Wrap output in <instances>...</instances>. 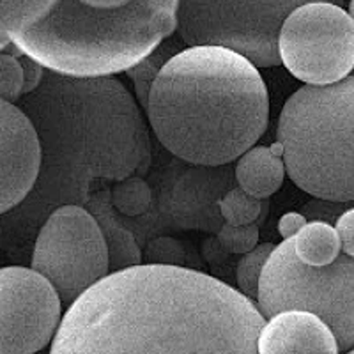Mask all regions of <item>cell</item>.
I'll list each match as a JSON object with an SVG mask.
<instances>
[{"label":"cell","instance_id":"1","mask_svg":"<svg viewBox=\"0 0 354 354\" xmlns=\"http://www.w3.org/2000/svg\"><path fill=\"white\" fill-rule=\"evenodd\" d=\"M254 299L185 266L110 273L68 308L50 354H259Z\"/></svg>","mask_w":354,"mask_h":354},{"label":"cell","instance_id":"2","mask_svg":"<svg viewBox=\"0 0 354 354\" xmlns=\"http://www.w3.org/2000/svg\"><path fill=\"white\" fill-rule=\"evenodd\" d=\"M135 100L117 78L46 69L43 84L18 105L43 145V167L25 213L50 216L61 205H85L97 181L147 174L149 133Z\"/></svg>","mask_w":354,"mask_h":354},{"label":"cell","instance_id":"3","mask_svg":"<svg viewBox=\"0 0 354 354\" xmlns=\"http://www.w3.org/2000/svg\"><path fill=\"white\" fill-rule=\"evenodd\" d=\"M145 112L170 154L192 165L221 167L264 135L270 94L248 57L220 44H198L161 69Z\"/></svg>","mask_w":354,"mask_h":354},{"label":"cell","instance_id":"4","mask_svg":"<svg viewBox=\"0 0 354 354\" xmlns=\"http://www.w3.org/2000/svg\"><path fill=\"white\" fill-rule=\"evenodd\" d=\"M290 181L326 202L354 201V77L303 85L278 117Z\"/></svg>","mask_w":354,"mask_h":354},{"label":"cell","instance_id":"5","mask_svg":"<svg viewBox=\"0 0 354 354\" xmlns=\"http://www.w3.org/2000/svg\"><path fill=\"white\" fill-rule=\"evenodd\" d=\"M257 306L266 319L301 310L328 324L342 353L354 349V257L340 254L328 266L299 261L294 239L273 250L262 271Z\"/></svg>","mask_w":354,"mask_h":354},{"label":"cell","instance_id":"6","mask_svg":"<svg viewBox=\"0 0 354 354\" xmlns=\"http://www.w3.org/2000/svg\"><path fill=\"white\" fill-rule=\"evenodd\" d=\"M317 0H181L177 34L186 46L220 44L257 68L280 66L278 36L299 6ZM342 6L346 0H324Z\"/></svg>","mask_w":354,"mask_h":354},{"label":"cell","instance_id":"7","mask_svg":"<svg viewBox=\"0 0 354 354\" xmlns=\"http://www.w3.org/2000/svg\"><path fill=\"white\" fill-rule=\"evenodd\" d=\"M32 268L46 277L71 306L110 271L109 245L85 205H61L41 225L32 250Z\"/></svg>","mask_w":354,"mask_h":354},{"label":"cell","instance_id":"8","mask_svg":"<svg viewBox=\"0 0 354 354\" xmlns=\"http://www.w3.org/2000/svg\"><path fill=\"white\" fill-rule=\"evenodd\" d=\"M282 64L306 85H330L354 71V18L333 2L294 9L278 36Z\"/></svg>","mask_w":354,"mask_h":354},{"label":"cell","instance_id":"9","mask_svg":"<svg viewBox=\"0 0 354 354\" xmlns=\"http://www.w3.org/2000/svg\"><path fill=\"white\" fill-rule=\"evenodd\" d=\"M62 319V299L48 278L34 268H2L0 353H39L53 342Z\"/></svg>","mask_w":354,"mask_h":354},{"label":"cell","instance_id":"10","mask_svg":"<svg viewBox=\"0 0 354 354\" xmlns=\"http://www.w3.org/2000/svg\"><path fill=\"white\" fill-rule=\"evenodd\" d=\"M43 167V145L30 117L9 101H0V213L27 201Z\"/></svg>","mask_w":354,"mask_h":354},{"label":"cell","instance_id":"11","mask_svg":"<svg viewBox=\"0 0 354 354\" xmlns=\"http://www.w3.org/2000/svg\"><path fill=\"white\" fill-rule=\"evenodd\" d=\"M337 338L324 321L301 310L268 319L259 335V354H338Z\"/></svg>","mask_w":354,"mask_h":354},{"label":"cell","instance_id":"12","mask_svg":"<svg viewBox=\"0 0 354 354\" xmlns=\"http://www.w3.org/2000/svg\"><path fill=\"white\" fill-rule=\"evenodd\" d=\"M85 207L93 213V216L96 218L101 230H103L105 241L109 245L110 271L115 273V271L140 266L142 250L131 230L126 229L117 218L110 188L97 189L96 194L91 195L88 201L85 202Z\"/></svg>","mask_w":354,"mask_h":354},{"label":"cell","instance_id":"13","mask_svg":"<svg viewBox=\"0 0 354 354\" xmlns=\"http://www.w3.org/2000/svg\"><path fill=\"white\" fill-rule=\"evenodd\" d=\"M236 181L239 188L255 198H270L283 185L287 176L286 161L271 147L254 145L236 163Z\"/></svg>","mask_w":354,"mask_h":354},{"label":"cell","instance_id":"14","mask_svg":"<svg viewBox=\"0 0 354 354\" xmlns=\"http://www.w3.org/2000/svg\"><path fill=\"white\" fill-rule=\"evenodd\" d=\"M294 250L299 261L308 266H328L342 254L337 229L326 221H308L294 238Z\"/></svg>","mask_w":354,"mask_h":354},{"label":"cell","instance_id":"15","mask_svg":"<svg viewBox=\"0 0 354 354\" xmlns=\"http://www.w3.org/2000/svg\"><path fill=\"white\" fill-rule=\"evenodd\" d=\"M59 0H0V34L18 37L48 17Z\"/></svg>","mask_w":354,"mask_h":354},{"label":"cell","instance_id":"16","mask_svg":"<svg viewBox=\"0 0 354 354\" xmlns=\"http://www.w3.org/2000/svg\"><path fill=\"white\" fill-rule=\"evenodd\" d=\"M181 50L185 48H179L176 43H165L163 41L153 53H149L138 64H135L126 71V75L131 78L133 85H135V97H137V101L144 110H147V105H149L151 88H153L158 75L161 73V69L165 68L167 62Z\"/></svg>","mask_w":354,"mask_h":354},{"label":"cell","instance_id":"17","mask_svg":"<svg viewBox=\"0 0 354 354\" xmlns=\"http://www.w3.org/2000/svg\"><path fill=\"white\" fill-rule=\"evenodd\" d=\"M110 192L117 213L129 218L145 214L154 202L153 189L142 176H129L122 181H117Z\"/></svg>","mask_w":354,"mask_h":354},{"label":"cell","instance_id":"18","mask_svg":"<svg viewBox=\"0 0 354 354\" xmlns=\"http://www.w3.org/2000/svg\"><path fill=\"white\" fill-rule=\"evenodd\" d=\"M274 248L277 245L273 243L257 245L254 250H250L248 254L241 255L238 266H236V282H238L239 290L254 301H257L259 298V283H261L262 271H264Z\"/></svg>","mask_w":354,"mask_h":354},{"label":"cell","instance_id":"19","mask_svg":"<svg viewBox=\"0 0 354 354\" xmlns=\"http://www.w3.org/2000/svg\"><path fill=\"white\" fill-rule=\"evenodd\" d=\"M218 207L223 216V220L230 225H252L261 218L262 205L261 198L252 197L246 194L243 188H232L223 195L221 201H218Z\"/></svg>","mask_w":354,"mask_h":354},{"label":"cell","instance_id":"20","mask_svg":"<svg viewBox=\"0 0 354 354\" xmlns=\"http://www.w3.org/2000/svg\"><path fill=\"white\" fill-rule=\"evenodd\" d=\"M25 73L20 59L11 53L0 55V96L9 103H18L24 96Z\"/></svg>","mask_w":354,"mask_h":354},{"label":"cell","instance_id":"21","mask_svg":"<svg viewBox=\"0 0 354 354\" xmlns=\"http://www.w3.org/2000/svg\"><path fill=\"white\" fill-rule=\"evenodd\" d=\"M218 243L221 248L229 254L245 255L250 250H254L259 243V227L255 223L252 225H230L223 223L218 232Z\"/></svg>","mask_w":354,"mask_h":354},{"label":"cell","instance_id":"22","mask_svg":"<svg viewBox=\"0 0 354 354\" xmlns=\"http://www.w3.org/2000/svg\"><path fill=\"white\" fill-rule=\"evenodd\" d=\"M20 62L24 66L25 73V84H24V96L25 94L34 93L44 80V75H46V68H44L41 62H37L36 59L28 55H21Z\"/></svg>","mask_w":354,"mask_h":354},{"label":"cell","instance_id":"23","mask_svg":"<svg viewBox=\"0 0 354 354\" xmlns=\"http://www.w3.org/2000/svg\"><path fill=\"white\" fill-rule=\"evenodd\" d=\"M338 236H340V243H342L344 254L354 257V207L347 209L338 216L337 223H335Z\"/></svg>","mask_w":354,"mask_h":354},{"label":"cell","instance_id":"24","mask_svg":"<svg viewBox=\"0 0 354 354\" xmlns=\"http://www.w3.org/2000/svg\"><path fill=\"white\" fill-rule=\"evenodd\" d=\"M308 221L303 214L299 213H286L280 220H278V232L282 236V239H294L301 232L303 227Z\"/></svg>","mask_w":354,"mask_h":354},{"label":"cell","instance_id":"25","mask_svg":"<svg viewBox=\"0 0 354 354\" xmlns=\"http://www.w3.org/2000/svg\"><path fill=\"white\" fill-rule=\"evenodd\" d=\"M349 12H351V17L354 18V0H349Z\"/></svg>","mask_w":354,"mask_h":354},{"label":"cell","instance_id":"26","mask_svg":"<svg viewBox=\"0 0 354 354\" xmlns=\"http://www.w3.org/2000/svg\"><path fill=\"white\" fill-rule=\"evenodd\" d=\"M347 354H354V349H351V351H349V353H347Z\"/></svg>","mask_w":354,"mask_h":354}]
</instances>
